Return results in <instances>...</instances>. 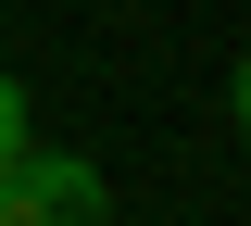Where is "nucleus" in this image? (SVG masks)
<instances>
[{
    "label": "nucleus",
    "instance_id": "7ed1b4c3",
    "mask_svg": "<svg viewBox=\"0 0 251 226\" xmlns=\"http://www.w3.org/2000/svg\"><path fill=\"white\" fill-rule=\"evenodd\" d=\"M226 113H239V138H251V50L226 63Z\"/></svg>",
    "mask_w": 251,
    "mask_h": 226
},
{
    "label": "nucleus",
    "instance_id": "f257e3e1",
    "mask_svg": "<svg viewBox=\"0 0 251 226\" xmlns=\"http://www.w3.org/2000/svg\"><path fill=\"white\" fill-rule=\"evenodd\" d=\"M0 226H113V189H100L88 151H13L0 163Z\"/></svg>",
    "mask_w": 251,
    "mask_h": 226
},
{
    "label": "nucleus",
    "instance_id": "f03ea898",
    "mask_svg": "<svg viewBox=\"0 0 251 226\" xmlns=\"http://www.w3.org/2000/svg\"><path fill=\"white\" fill-rule=\"evenodd\" d=\"M25 151V88H13V75H0V163Z\"/></svg>",
    "mask_w": 251,
    "mask_h": 226
}]
</instances>
